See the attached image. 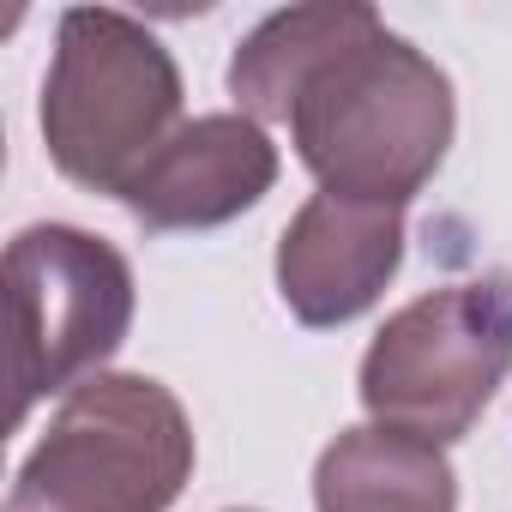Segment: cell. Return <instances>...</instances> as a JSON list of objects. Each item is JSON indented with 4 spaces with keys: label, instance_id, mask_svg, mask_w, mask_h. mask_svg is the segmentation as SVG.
Returning a JSON list of instances; mask_svg holds the SVG:
<instances>
[{
    "label": "cell",
    "instance_id": "cell-1",
    "mask_svg": "<svg viewBox=\"0 0 512 512\" xmlns=\"http://www.w3.org/2000/svg\"><path fill=\"white\" fill-rule=\"evenodd\" d=\"M247 121L290 127L320 193L410 205L458 133L452 79L362 0H314L260 19L229 55Z\"/></svg>",
    "mask_w": 512,
    "mask_h": 512
},
{
    "label": "cell",
    "instance_id": "cell-2",
    "mask_svg": "<svg viewBox=\"0 0 512 512\" xmlns=\"http://www.w3.org/2000/svg\"><path fill=\"white\" fill-rule=\"evenodd\" d=\"M37 121L49 163L67 181L121 199L151 151L181 127V67L133 13L67 7Z\"/></svg>",
    "mask_w": 512,
    "mask_h": 512
},
{
    "label": "cell",
    "instance_id": "cell-3",
    "mask_svg": "<svg viewBox=\"0 0 512 512\" xmlns=\"http://www.w3.org/2000/svg\"><path fill=\"white\" fill-rule=\"evenodd\" d=\"M193 476V422L151 374H91L19 464L0 512H169Z\"/></svg>",
    "mask_w": 512,
    "mask_h": 512
},
{
    "label": "cell",
    "instance_id": "cell-4",
    "mask_svg": "<svg viewBox=\"0 0 512 512\" xmlns=\"http://www.w3.org/2000/svg\"><path fill=\"white\" fill-rule=\"evenodd\" d=\"M512 374V272H482L404 302L362 356V410L452 446Z\"/></svg>",
    "mask_w": 512,
    "mask_h": 512
},
{
    "label": "cell",
    "instance_id": "cell-5",
    "mask_svg": "<svg viewBox=\"0 0 512 512\" xmlns=\"http://www.w3.org/2000/svg\"><path fill=\"white\" fill-rule=\"evenodd\" d=\"M13 290V422L37 398L73 392L127 344L133 332V266L91 229L31 223L7 247Z\"/></svg>",
    "mask_w": 512,
    "mask_h": 512
},
{
    "label": "cell",
    "instance_id": "cell-6",
    "mask_svg": "<svg viewBox=\"0 0 512 512\" xmlns=\"http://www.w3.org/2000/svg\"><path fill=\"white\" fill-rule=\"evenodd\" d=\"M398 260H404L398 205L314 193L278 235V296L302 326L332 332L362 320L386 296Z\"/></svg>",
    "mask_w": 512,
    "mask_h": 512
},
{
    "label": "cell",
    "instance_id": "cell-7",
    "mask_svg": "<svg viewBox=\"0 0 512 512\" xmlns=\"http://www.w3.org/2000/svg\"><path fill=\"white\" fill-rule=\"evenodd\" d=\"M278 181V145L247 115H193L181 121L151 163L127 181L121 205L169 235V229H217L241 211H253Z\"/></svg>",
    "mask_w": 512,
    "mask_h": 512
},
{
    "label": "cell",
    "instance_id": "cell-8",
    "mask_svg": "<svg viewBox=\"0 0 512 512\" xmlns=\"http://www.w3.org/2000/svg\"><path fill=\"white\" fill-rule=\"evenodd\" d=\"M320 512H458V470L446 446L386 422L344 428L314 464Z\"/></svg>",
    "mask_w": 512,
    "mask_h": 512
},
{
    "label": "cell",
    "instance_id": "cell-9",
    "mask_svg": "<svg viewBox=\"0 0 512 512\" xmlns=\"http://www.w3.org/2000/svg\"><path fill=\"white\" fill-rule=\"evenodd\" d=\"M241 512H253V506H241Z\"/></svg>",
    "mask_w": 512,
    "mask_h": 512
}]
</instances>
